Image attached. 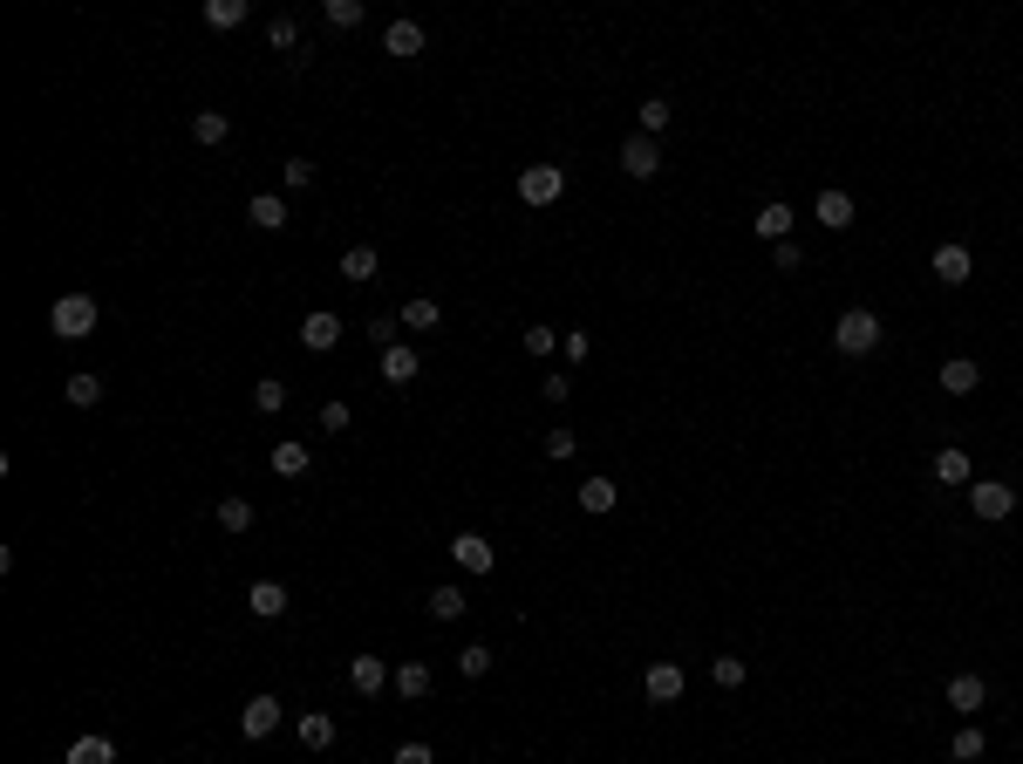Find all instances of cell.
Segmentation results:
<instances>
[{"instance_id":"cell-45","label":"cell","mask_w":1023,"mask_h":764,"mask_svg":"<svg viewBox=\"0 0 1023 764\" xmlns=\"http://www.w3.org/2000/svg\"><path fill=\"white\" fill-rule=\"evenodd\" d=\"M539 396H546V403H567V396H573V382H567V376H560V369H553V376H546V382H539Z\"/></svg>"},{"instance_id":"cell-17","label":"cell","mask_w":1023,"mask_h":764,"mask_svg":"<svg viewBox=\"0 0 1023 764\" xmlns=\"http://www.w3.org/2000/svg\"><path fill=\"white\" fill-rule=\"evenodd\" d=\"M382 55H423V21H389L382 28Z\"/></svg>"},{"instance_id":"cell-5","label":"cell","mask_w":1023,"mask_h":764,"mask_svg":"<svg viewBox=\"0 0 1023 764\" xmlns=\"http://www.w3.org/2000/svg\"><path fill=\"white\" fill-rule=\"evenodd\" d=\"M389 683H396V669H389L382 655H355V662H348V689H355V696H382Z\"/></svg>"},{"instance_id":"cell-14","label":"cell","mask_w":1023,"mask_h":764,"mask_svg":"<svg viewBox=\"0 0 1023 764\" xmlns=\"http://www.w3.org/2000/svg\"><path fill=\"white\" fill-rule=\"evenodd\" d=\"M246 219H253L260 232H280V226H287V198H280V191H253Z\"/></svg>"},{"instance_id":"cell-23","label":"cell","mask_w":1023,"mask_h":764,"mask_svg":"<svg viewBox=\"0 0 1023 764\" xmlns=\"http://www.w3.org/2000/svg\"><path fill=\"white\" fill-rule=\"evenodd\" d=\"M294 730H301V744H307V751H328V744H335V717H328V710H307V717H301Z\"/></svg>"},{"instance_id":"cell-25","label":"cell","mask_w":1023,"mask_h":764,"mask_svg":"<svg viewBox=\"0 0 1023 764\" xmlns=\"http://www.w3.org/2000/svg\"><path fill=\"white\" fill-rule=\"evenodd\" d=\"M307 464H314V451H307V444H294V437H287V444H273V471H280V478H307Z\"/></svg>"},{"instance_id":"cell-6","label":"cell","mask_w":1023,"mask_h":764,"mask_svg":"<svg viewBox=\"0 0 1023 764\" xmlns=\"http://www.w3.org/2000/svg\"><path fill=\"white\" fill-rule=\"evenodd\" d=\"M451 560H457V573H492L498 567V553H492V539H485V533H457L451 539Z\"/></svg>"},{"instance_id":"cell-8","label":"cell","mask_w":1023,"mask_h":764,"mask_svg":"<svg viewBox=\"0 0 1023 764\" xmlns=\"http://www.w3.org/2000/svg\"><path fill=\"white\" fill-rule=\"evenodd\" d=\"M335 342H341V314H335V307H314V314L301 321V348H314V355H328Z\"/></svg>"},{"instance_id":"cell-1","label":"cell","mask_w":1023,"mask_h":764,"mask_svg":"<svg viewBox=\"0 0 1023 764\" xmlns=\"http://www.w3.org/2000/svg\"><path fill=\"white\" fill-rule=\"evenodd\" d=\"M833 348L839 355H873V348H880V314H873V307H846V314L833 321Z\"/></svg>"},{"instance_id":"cell-28","label":"cell","mask_w":1023,"mask_h":764,"mask_svg":"<svg viewBox=\"0 0 1023 764\" xmlns=\"http://www.w3.org/2000/svg\"><path fill=\"white\" fill-rule=\"evenodd\" d=\"M983 751H989V737H983V730H976V724H962V730H955V737H948V758H955V764H976V758H983Z\"/></svg>"},{"instance_id":"cell-36","label":"cell","mask_w":1023,"mask_h":764,"mask_svg":"<svg viewBox=\"0 0 1023 764\" xmlns=\"http://www.w3.org/2000/svg\"><path fill=\"white\" fill-rule=\"evenodd\" d=\"M485 669H492V649H485V642H471V649H457V676H471V683H478Z\"/></svg>"},{"instance_id":"cell-29","label":"cell","mask_w":1023,"mask_h":764,"mask_svg":"<svg viewBox=\"0 0 1023 764\" xmlns=\"http://www.w3.org/2000/svg\"><path fill=\"white\" fill-rule=\"evenodd\" d=\"M935 478H942V485H976V478H969V451H955V444L935 451Z\"/></svg>"},{"instance_id":"cell-27","label":"cell","mask_w":1023,"mask_h":764,"mask_svg":"<svg viewBox=\"0 0 1023 764\" xmlns=\"http://www.w3.org/2000/svg\"><path fill=\"white\" fill-rule=\"evenodd\" d=\"M389 689H396V696H410V703H417V696H430V662H396V683H389Z\"/></svg>"},{"instance_id":"cell-33","label":"cell","mask_w":1023,"mask_h":764,"mask_svg":"<svg viewBox=\"0 0 1023 764\" xmlns=\"http://www.w3.org/2000/svg\"><path fill=\"white\" fill-rule=\"evenodd\" d=\"M423 601H430V614H437V621H457V614H464V587H430Z\"/></svg>"},{"instance_id":"cell-24","label":"cell","mask_w":1023,"mask_h":764,"mask_svg":"<svg viewBox=\"0 0 1023 764\" xmlns=\"http://www.w3.org/2000/svg\"><path fill=\"white\" fill-rule=\"evenodd\" d=\"M396 321H403V328H417V335H430V328L444 321V307L430 301V294H417V301H403V314H396Z\"/></svg>"},{"instance_id":"cell-38","label":"cell","mask_w":1023,"mask_h":764,"mask_svg":"<svg viewBox=\"0 0 1023 764\" xmlns=\"http://www.w3.org/2000/svg\"><path fill=\"white\" fill-rule=\"evenodd\" d=\"M328 28H362V0H328Z\"/></svg>"},{"instance_id":"cell-39","label":"cell","mask_w":1023,"mask_h":764,"mask_svg":"<svg viewBox=\"0 0 1023 764\" xmlns=\"http://www.w3.org/2000/svg\"><path fill=\"white\" fill-rule=\"evenodd\" d=\"M710 676H717L723 689H737L744 676H751V669H744V655H717V662H710Z\"/></svg>"},{"instance_id":"cell-34","label":"cell","mask_w":1023,"mask_h":764,"mask_svg":"<svg viewBox=\"0 0 1023 764\" xmlns=\"http://www.w3.org/2000/svg\"><path fill=\"white\" fill-rule=\"evenodd\" d=\"M266 41H273V48L287 55V48L301 41V21H294V14H273V21H266Z\"/></svg>"},{"instance_id":"cell-16","label":"cell","mask_w":1023,"mask_h":764,"mask_svg":"<svg viewBox=\"0 0 1023 764\" xmlns=\"http://www.w3.org/2000/svg\"><path fill=\"white\" fill-rule=\"evenodd\" d=\"M376 369H382V382H417L423 362H417V348H410V342H396V348H382Z\"/></svg>"},{"instance_id":"cell-9","label":"cell","mask_w":1023,"mask_h":764,"mask_svg":"<svg viewBox=\"0 0 1023 764\" xmlns=\"http://www.w3.org/2000/svg\"><path fill=\"white\" fill-rule=\"evenodd\" d=\"M642 696H648V703H676V696H682V669H676V662H648V669H642Z\"/></svg>"},{"instance_id":"cell-18","label":"cell","mask_w":1023,"mask_h":764,"mask_svg":"<svg viewBox=\"0 0 1023 764\" xmlns=\"http://www.w3.org/2000/svg\"><path fill=\"white\" fill-rule=\"evenodd\" d=\"M246 608L260 614V621H280V614H287V587H280V580H253Z\"/></svg>"},{"instance_id":"cell-4","label":"cell","mask_w":1023,"mask_h":764,"mask_svg":"<svg viewBox=\"0 0 1023 764\" xmlns=\"http://www.w3.org/2000/svg\"><path fill=\"white\" fill-rule=\"evenodd\" d=\"M560 191H567V171H560V164H526V171H519V198H526V205H553Z\"/></svg>"},{"instance_id":"cell-11","label":"cell","mask_w":1023,"mask_h":764,"mask_svg":"<svg viewBox=\"0 0 1023 764\" xmlns=\"http://www.w3.org/2000/svg\"><path fill=\"white\" fill-rule=\"evenodd\" d=\"M239 730H246L253 744H260V737H273V730H280V703H273V696H253V703L239 710Z\"/></svg>"},{"instance_id":"cell-26","label":"cell","mask_w":1023,"mask_h":764,"mask_svg":"<svg viewBox=\"0 0 1023 764\" xmlns=\"http://www.w3.org/2000/svg\"><path fill=\"white\" fill-rule=\"evenodd\" d=\"M614 498H621V485H614V478H601V471H594V478H587V485H580V512H614Z\"/></svg>"},{"instance_id":"cell-46","label":"cell","mask_w":1023,"mask_h":764,"mask_svg":"<svg viewBox=\"0 0 1023 764\" xmlns=\"http://www.w3.org/2000/svg\"><path fill=\"white\" fill-rule=\"evenodd\" d=\"M771 267H778V273H798V246H792V239H785V246H771Z\"/></svg>"},{"instance_id":"cell-42","label":"cell","mask_w":1023,"mask_h":764,"mask_svg":"<svg viewBox=\"0 0 1023 764\" xmlns=\"http://www.w3.org/2000/svg\"><path fill=\"white\" fill-rule=\"evenodd\" d=\"M553 348H560L553 328H526V355H553Z\"/></svg>"},{"instance_id":"cell-32","label":"cell","mask_w":1023,"mask_h":764,"mask_svg":"<svg viewBox=\"0 0 1023 764\" xmlns=\"http://www.w3.org/2000/svg\"><path fill=\"white\" fill-rule=\"evenodd\" d=\"M253 410H260V417H280V410H287V382H273V376L253 382Z\"/></svg>"},{"instance_id":"cell-43","label":"cell","mask_w":1023,"mask_h":764,"mask_svg":"<svg viewBox=\"0 0 1023 764\" xmlns=\"http://www.w3.org/2000/svg\"><path fill=\"white\" fill-rule=\"evenodd\" d=\"M348 423H355V417H348V403H328V410H321V430H328V437H341Z\"/></svg>"},{"instance_id":"cell-41","label":"cell","mask_w":1023,"mask_h":764,"mask_svg":"<svg viewBox=\"0 0 1023 764\" xmlns=\"http://www.w3.org/2000/svg\"><path fill=\"white\" fill-rule=\"evenodd\" d=\"M573 451H580L573 430H546V458H573Z\"/></svg>"},{"instance_id":"cell-10","label":"cell","mask_w":1023,"mask_h":764,"mask_svg":"<svg viewBox=\"0 0 1023 764\" xmlns=\"http://www.w3.org/2000/svg\"><path fill=\"white\" fill-rule=\"evenodd\" d=\"M792 219H798L792 205H785V198H771V205H758V219H751V232H758V239H771V246H785V232H792Z\"/></svg>"},{"instance_id":"cell-44","label":"cell","mask_w":1023,"mask_h":764,"mask_svg":"<svg viewBox=\"0 0 1023 764\" xmlns=\"http://www.w3.org/2000/svg\"><path fill=\"white\" fill-rule=\"evenodd\" d=\"M389 764H437V751H430V744H396Z\"/></svg>"},{"instance_id":"cell-3","label":"cell","mask_w":1023,"mask_h":764,"mask_svg":"<svg viewBox=\"0 0 1023 764\" xmlns=\"http://www.w3.org/2000/svg\"><path fill=\"white\" fill-rule=\"evenodd\" d=\"M969 512L996 526V519H1010V512H1017V492H1010L1003 478H976V485H969Z\"/></svg>"},{"instance_id":"cell-13","label":"cell","mask_w":1023,"mask_h":764,"mask_svg":"<svg viewBox=\"0 0 1023 764\" xmlns=\"http://www.w3.org/2000/svg\"><path fill=\"white\" fill-rule=\"evenodd\" d=\"M226 137H232V116H226V110H198V116H191V144H205V151H219Z\"/></svg>"},{"instance_id":"cell-22","label":"cell","mask_w":1023,"mask_h":764,"mask_svg":"<svg viewBox=\"0 0 1023 764\" xmlns=\"http://www.w3.org/2000/svg\"><path fill=\"white\" fill-rule=\"evenodd\" d=\"M62 396H69L76 410H96V403H103V376H96V369H76V376L62 382Z\"/></svg>"},{"instance_id":"cell-31","label":"cell","mask_w":1023,"mask_h":764,"mask_svg":"<svg viewBox=\"0 0 1023 764\" xmlns=\"http://www.w3.org/2000/svg\"><path fill=\"white\" fill-rule=\"evenodd\" d=\"M69 764H116V744L110 737H76L69 744Z\"/></svg>"},{"instance_id":"cell-40","label":"cell","mask_w":1023,"mask_h":764,"mask_svg":"<svg viewBox=\"0 0 1023 764\" xmlns=\"http://www.w3.org/2000/svg\"><path fill=\"white\" fill-rule=\"evenodd\" d=\"M280 185H287V191H307V185H314V164H307V157H287V164H280Z\"/></svg>"},{"instance_id":"cell-7","label":"cell","mask_w":1023,"mask_h":764,"mask_svg":"<svg viewBox=\"0 0 1023 764\" xmlns=\"http://www.w3.org/2000/svg\"><path fill=\"white\" fill-rule=\"evenodd\" d=\"M621 171H628V178H655V171H662V144L635 130V137L621 144Z\"/></svg>"},{"instance_id":"cell-20","label":"cell","mask_w":1023,"mask_h":764,"mask_svg":"<svg viewBox=\"0 0 1023 764\" xmlns=\"http://www.w3.org/2000/svg\"><path fill=\"white\" fill-rule=\"evenodd\" d=\"M976 382H983V369H976L969 355H955V362H942V389H948V396H976Z\"/></svg>"},{"instance_id":"cell-37","label":"cell","mask_w":1023,"mask_h":764,"mask_svg":"<svg viewBox=\"0 0 1023 764\" xmlns=\"http://www.w3.org/2000/svg\"><path fill=\"white\" fill-rule=\"evenodd\" d=\"M669 116H676V110H669L662 96H648V103H642V137H662V130H669Z\"/></svg>"},{"instance_id":"cell-19","label":"cell","mask_w":1023,"mask_h":764,"mask_svg":"<svg viewBox=\"0 0 1023 764\" xmlns=\"http://www.w3.org/2000/svg\"><path fill=\"white\" fill-rule=\"evenodd\" d=\"M376 273H382L376 246H348V253H341V280H355V287H369Z\"/></svg>"},{"instance_id":"cell-30","label":"cell","mask_w":1023,"mask_h":764,"mask_svg":"<svg viewBox=\"0 0 1023 764\" xmlns=\"http://www.w3.org/2000/svg\"><path fill=\"white\" fill-rule=\"evenodd\" d=\"M246 21V0H205V28H219V35H232Z\"/></svg>"},{"instance_id":"cell-47","label":"cell","mask_w":1023,"mask_h":764,"mask_svg":"<svg viewBox=\"0 0 1023 764\" xmlns=\"http://www.w3.org/2000/svg\"><path fill=\"white\" fill-rule=\"evenodd\" d=\"M560 348H567V362H587V328H573V335H560Z\"/></svg>"},{"instance_id":"cell-21","label":"cell","mask_w":1023,"mask_h":764,"mask_svg":"<svg viewBox=\"0 0 1023 764\" xmlns=\"http://www.w3.org/2000/svg\"><path fill=\"white\" fill-rule=\"evenodd\" d=\"M935 280L942 287H962L969 280V246H935Z\"/></svg>"},{"instance_id":"cell-12","label":"cell","mask_w":1023,"mask_h":764,"mask_svg":"<svg viewBox=\"0 0 1023 764\" xmlns=\"http://www.w3.org/2000/svg\"><path fill=\"white\" fill-rule=\"evenodd\" d=\"M948 703L969 717V710H983V703H989V683L976 676V669H962V676H948Z\"/></svg>"},{"instance_id":"cell-35","label":"cell","mask_w":1023,"mask_h":764,"mask_svg":"<svg viewBox=\"0 0 1023 764\" xmlns=\"http://www.w3.org/2000/svg\"><path fill=\"white\" fill-rule=\"evenodd\" d=\"M219 526H226V533H246V526H253V505H246V498H219Z\"/></svg>"},{"instance_id":"cell-15","label":"cell","mask_w":1023,"mask_h":764,"mask_svg":"<svg viewBox=\"0 0 1023 764\" xmlns=\"http://www.w3.org/2000/svg\"><path fill=\"white\" fill-rule=\"evenodd\" d=\"M812 219H819L826 232H846V226H853V198H846V191H819Z\"/></svg>"},{"instance_id":"cell-2","label":"cell","mask_w":1023,"mask_h":764,"mask_svg":"<svg viewBox=\"0 0 1023 764\" xmlns=\"http://www.w3.org/2000/svg\"><path fill=\"white\" fill-rule=\"evenodd\" d=\"M48 328H55L62 342H82V335H96V294H62V301L48 307Z\"/></svg>"}]
</instances>
